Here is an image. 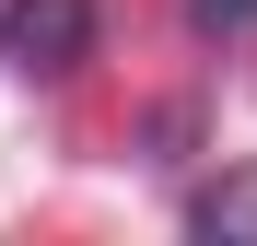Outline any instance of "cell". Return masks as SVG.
<instances>
[{
  "label": "cell",
  "mask_w": 257,
  "mask_h": 246,
  "mask_svg": "<svg viewBox=\"0 0 257 246\" xmlns=\"http://www.w3.org/2000/svg\"><path fill=\"white\" fill-rule=\"evenodd\" d=\"M0 35H12V24H0Z\"/></svg>",
  "instance_id": "cell-4"
},
{
  "label": "cell",
  "mask_w": 257,
  "mask_h": 246,
  "mask_svg": "<svg viewBox=\"0 0 257 246\" xmlns=\"http://www.w3.org/2000/svg\"><path fill=\"white\" fill-rule=\"evenodd\" d=\"M12 59L24 70H82L94 59V0H12Z\"/></svg>",
  "instance_id": "cell-1"
},
{
  "label": "cell",
  "mask_w": 257,
  "mask_h": 246,
  "mask_svg": "<svg viewBox=\"0 0 257 246\" xmlns=\"http://www.w3.org/2000/svg\"><path fill=\"white\" fill-rule=\"evenodd\" d=\"M187 24H199V35H245V24H257V0H187Z\"/></svg>",
  "instance_id": "cell-3"
},
{
  "label": "cell",
  "mask_w": 257,
  "mask_h": 246,
  "mask_svg": "<svg viewBox=\"0 0 257 246\" xmlns=\"http://www.w3.org/2000/svg\"><path fill=\"white\" fill-rule=\"evenodd\" d=\"M187 234H210V246H257V164H245V176H210V188L187 199Z\"/></svg>",
  "instance_id": "cell-2"
}]
</instances>
